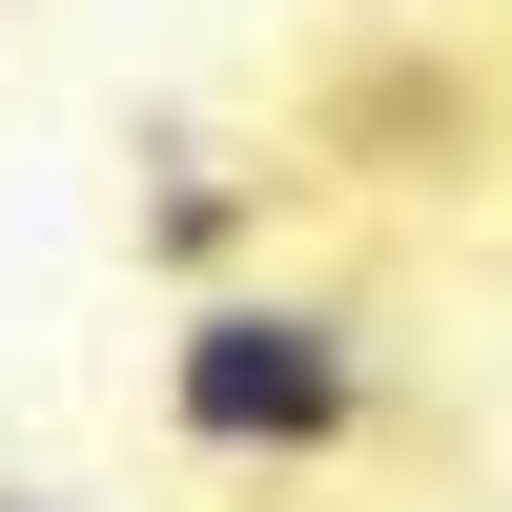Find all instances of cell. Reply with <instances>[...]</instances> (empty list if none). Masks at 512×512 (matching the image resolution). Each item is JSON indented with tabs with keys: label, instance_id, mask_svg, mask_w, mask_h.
Masks as SVG:
<instances>
[{
	"label": "cell",
	"instance_id": "1",
	"mask_svg": "<svg viewBox=\"0 0 512 512\" xmlns=\"http://www.w3.org/2000/svg\"><path fill=\"white\" fill-rule=\"evenodd\" d=\"M164 431L246 451V472H308V451L369 431V328L308 308V287H226V308H185V349H164Z\"/></svg>",
	"mask_w": 512,
	"mask_h": 512
},
{
	"label": "cell",
	"instance_id": "2",
	"mask_svg": "<svg viewBox=\"0 0 512 512\" xmlns=\"http://www.w3.org/2000/svg\"><path fill=\"white\" fill-rule=\"evenodd\" d=\"M0 512H41V492H0Z\"/></svg>",
	"mask_w": 512,
	"mask_h": 512
}]
</instances>
